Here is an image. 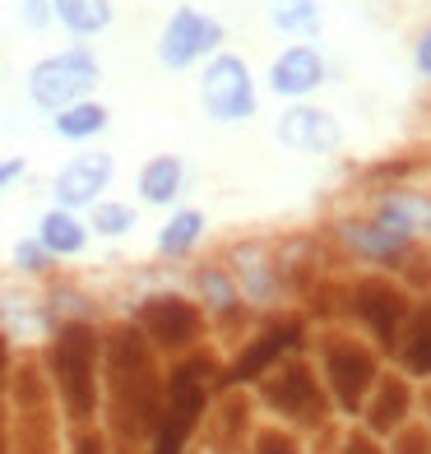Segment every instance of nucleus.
I'll list each match as a JSON object with an SVG mask.
<instances>
[{"label":"nucleus","mask_w":431,"mask_h":454,"mask_svg":"<svg viewBox=\"0 0 431 454\" xmlns=\"http://www.w3.org/2000/svg\"><path fill=\"white\" fill-rule=\"evenodd\" d=\"M320 84H325V56L311 43H297V47H287L283 56H274L270 89L278 98H306V93L320 89Z\"/></svg>","instance_id":"7"},{"label":"nucleus","mask_w":431,"mask_h":454,"mask_svg":"<svg viewBox=\"0 0 431 454\" xmlns=\"http://www.w3.org/2000/svg\"><path fill=\"white\" fill-rule=\"evenodd\" d=\"M107 121H112V112L102 107V102L79 98V102H70V107L51 112V130L60 139H70V144H84V139H98L102 130H107Z\"/></svg>","instance_id":"13"},{"label":"nucleus","mask_w":431,"mask_h":454,"mask_svg":"<svg viewBox=\"0 0 431 454\" xmlns=\"http://www.w3.org/2000/svg\"><path fill=\"white\" fill-rule=\"evenodd\" d=\"M260 454H297V445L278 436V431H270V436H260Z\"/></svg>","instance_id":"24"},{"label":"nucleus","mask_w":431,"mask_h":454,"mask_svg":"<svg viewBox=\"0 0 431 454\" xmlns=\"http://www.w3.org/2000/svg\"><path fill=\"white\" fill-rule=\"evenodd\" d=\"M51 19L74 37H93L112 24V0H56Z\"/></svg>","instance_id":"14"},{"label":"nucleus","mask_w":431,"mask_h":454,"mask_svg":"<svg viewBox=\"0 0 431 454\" xmlns=\"http://www.w3.org/2000/svg\"><path fill=\"white\" fill-rule=\"evenodd\" d=\"M0 385H5V343H0ZM0 454H5V412H0Z\"/></svg>","instance_id":"26"},{"label":"nucleus","mask_w":431,"mask_h":454,"mask_svg":"<svg viewBox=\"0 0 431 454\" xmlns=\"http://www.w3.org/2000/svg\"><path fill=\"white\" fill-rule=\"evenodd\" d=\"M200 102L218 126H241L255 116V79L251 66L232 51H218L200 74Z\"/></svg>","instance_id":"3"},{"label":"nucleus","mask_w":431,"mask_h":454,"mask_svg":"<svg viewBox=\"0 0 431 454\" xmlns=\"http://www.w3.org/2000/svg\"><path fill=\"white\" fill-rule=\"evenodd\" d=\"M181 185H186V162L176 153H153L135 176V191L144 204H172L181 195Z\"/></svg>","instance_id":"11"},{"label":"nucleus","mask_w":431,"mask_h":454,"mask_svg":"<svg viewBox=\"0 0 431 454\" xmlns=\"http://www.w3.org/2000/svg\"><path fill=\"white\" fill-rule=\"evenodd\" d=\"M56 389L70 418H93L98 408V334L89 325H66L51 343Z\"/></svg>","instance_id":"1"},{"label":"nucleus","mask_w":431,"mask_h":454,"mask_svg":"<svg viewBox=\"0 0 431 454\" xmlns=\"http://www.w3.org/2000/svg\"><path fill=\"white\" fill-rule=\"evenodd\" d=\"M348 454H380V450L366 441V436H353V441H348Z\"/></svg>","instance_id":"27"},{"label":"nucleus","mask_w":431,"mask_h":454,"mask_svg":"<svg viewBox=\"0 0 431 454\" xmlns=\"http://www.w3.org/2000/svg\"><path fill=\"white\" fill-rule=\"evenodd\" d=\"M112 176H116V158L107 149H89V153H74L66 168L56 172L51 195H56L60 209L79 214V209H89V204L102 200V191L112 185Z\"/></svg>","instance_id":"5"},{"label":"nucleus","mask_w":431,"mask_h":454,"mask_svg":"<svg viewBox=\"0 0 431 454\" xmlns=\"http://www.w3.org/2000/svg\"><path fill=\"white\" fill-rule=\"evenodd\" d=\"M343 241L353 246L357 255H366V260H389V255H399L408 241H413V232H408L404 223H395V218H385V214H376V218H348L343 223Z\"/></svg>","instance_id":"8"},{"label":"nucleus","mask_w":431,"mask_h":454,"mask_svg":"<svg viewBox=\"0 0 431 454\" xmlns=\"http://www.w3.org/2000/svg\"><path fill=\"white\" fill-rule=\"evenodd\" d=\"M204 227H209V218H204L200 209H176L158 227V251L162 255H191L200 246V237H204Z\"/></svg>","instance_id":"15"},{"label":"nucleus","mask_w":431,"mask_h":454,"mask_svg":"<svg viewBox=\"0 0 431 454\" xmlns=\"http://www.w3.org/2000/svg\"><path fill=\"white\" fill-rule=\"evenodd\" d=\"M139 320H144V329H149V339H158V343H191L195 329H200L195 311L181 297H153L139 311Z\"/></svg>","instance_id":"10"},{"label":"nucleus","mask_w":431,"mask_h":454,"mask_svg":"<svg viewBox=\"0 0 431 454\" xmlns=\"http://www.w3.org/2000/svg\"><path fill=\"white\" fill-rule=\"evenodd\" d=\"M274 135H278V144H287L297 153H339L343 149V126L325 107H287L278 116Z\"/></svg>","instance_id":"6"},{"label":"nucleus","mask_w":431,"mask_h":454,"mask_svg":"<svg viewBox=\"0 0 431 454\" xmlns=\"http://www.w3.org/2000/svg\"><path fill=\"white\" fill-rule=\"evenodd\" d=\"M200 293L209 297L214 306H232L237 301V287H232V278L223 274V270H204L200 274Z\"/></svg>","instance_id":"20"},{"label":"nucleus","mask_w":431,"mask_h":454,"mask_svg":"<svg viewBox=\"0 0 431 454\" xmlns=\"http://www.w3.org/2000/svg\"><path fill=\"white\" fill-rule=\"evenodd\" d=\"M24 172H28V162L19 158V153H14V158H0V195H5L10 185H14L19 176H24Z\"/></svg>","instance_id":"23"},{"label":"nucleus","mask_w":431,"mask_h":454,"mask_svg":"<svg viewBox=\"0 0 431 454\" xmlns=\"http://www.w3.org/2000/svg\"><path fill=\"white\" fill-rule=\"evenodd\" d=\"M135 227H139V209H135V204H126V200H98V204H89V232L93 237L116 241V237H130Z\"/></svg>","instance_id":"16"},{"label":"nucleus","mask_w":431,"mask_h":454,"mask_svg":"<svg viewBox=\"0 0 431 454\" xmlns=\"http://www.w3.org/2000/svg\"><path fill=\"white\" fill-rule=\"evenodd\" d=\"M413 60H418V74H422V79H431V28L418 37V51H413Z\"/></svg>","instance_id":"25"},{"label":"nucleus","mask_w":431,"mask_h":454,"mask_svg":"<svg viewBox=\"0 0 431 454\" xmlns=\"http://www.w3.org/2000/svg\"><path fill=\"white\" fill-rule=\"evenodd\" d=\"M51 5L56 0H19V19H24L33 33H43L51 24Z\"/></svg>","instance_id":"22"},{"label":"nucleus","mask_w":431,"mask_h":454,"mask_svg":"<svg viewBox=\"0 0 431 454\" xmlns=\"http://www.w3.org/2000/svg\"><path fill=\"white\" fill-rule=\"evenodd\" d=\"M223 47V24L209 14H200L195 5H176L172 19L158 33V60L168 70H186L200 56H209Z\"/></svg>","instance_id":"4"},{"label":"nucleus","mask_w":431,"mask_h":454,"mask_svg":"<svg viewBox=\"0 0 431 454\" xmlns=\"http://www.w3.org/2000/svg\"><path fill=\"white\" fill-rule=\"evenodd\" d=\"M270 19L283 28V33H320V5L316 0H264Z\"/></svg>","instance_id":"17"},{"label":"nucleus","mask_w":431,"mask_h":454,"mask_svg":"<svg viewBox=\"0 0 431 454\" xmlns=\"http://www.w3.org/2000/svg\"><path fill=\"white\" fill-rule=\"evenodd\" d=\"M241 283H246V293H251V297H270L274 293V278H270V270H264L255 255L251 260L241 255Z\"/></svg>","instance_id":"21"},{"label":"nucleus","mask_w":431,"mask_h":454,"mask_svg":"<svg viewBox=\"0 0 431 454\" xmlns=\"http://www.w3.org/2000/svg\"><path fill=\"white\" fill-rule=\"evenodd\" d=\"M37 241H43V251L56 260H70V255H84V246H89V223L79 218V214H70V209H47L43 218H37V232H33Z\"/></svg>","instance_id":"9"},{"label":"nucleus","mask_w":431,"mask_h":454,"mask_svg":"<svg viewBox=\"0 0 431 454\" xmlns=\"http://www.w3.org/2000/svg\"><path fill=\"white\" fill-rule=\"evenodd\" d=\"M98 79H102L98 56L89 47H66L56 56H43L28 70V98H33V107H43V112H60V107H70V102L89 98L98 89Z\"/></svg>","instance_id":"2"},{"label":"nucleus","mask_w":431,"mask_h":454,"mask_svg":"<svg viewBox=\"0 0 431 454\" xmlns=\"http://www.w3.org/2000/svg\"><path fill=\"white\" fill-rule=\"evenodd\" d=\"M278 403H283L287 412H293V418H316V412L325 408L306 371H287L283 385H278Z\"/></svg>","instance_id":"18"},{"label":"nucleus","mask_w":431,"mask_h":454,"mask_svg":"<svg viewBox=\"0 0 431 454\" xmlns=\"http://www.w3.org/2000/svg\"><path fill=\"white\" fill-rule=\"evenodd\" d=\"M330 380L339 389L343 408H357L362 395H366V385H372V357H366L362 348H353V343L330 348Z\"/></svg>","instance_id":"12"},{"label":"nucleus","mask_w":431,"mask_h":454,"mask_svg":"<svg viewBox=\"0 0 431 454\" xmlns=\"http://www.w3.org/2000/svg\"><path fill=\"white\" fill-rule=\"evenodd\" d=\"M14 264L24 274H43V270H51V255L43 251L37 237H24V241H14Z\"/></svg>","instance_id":"19"}]
</instances>
